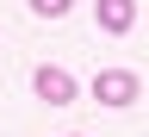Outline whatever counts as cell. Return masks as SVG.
Masks as SVG:
<instances>
[{
  "mask_svg": "<svg viewBox=\"0 0 149 137\" xmlns=\"http://www.w3.org/2000/svg\"><path fill=\"white\" fill-rule=\"evenodd\" d=\"M137 93H143V81L130 69H100V75H93V100H100V106H130Z\"/></svg>",
  "mask_w": 149,
  "mask_h": 137,
  "instance_id": "obj_1",
  "label": "cell"
},
{
  "mask_svg": "<svg viewBox=\"0 0 149 137\" xmlns=\"http://www.w3.org/2000/svg\"><path fill=\"white\" fill-rule=\"evenodd\" d=\"M31 87H37V100H44V106H68L74 93H81V87H74V75H68V69H56V63L37 69V75H31Z\"/></svg>",
  "mask_w": 149,
  "mask_h": 137,
  "instance_id": "obj_2",
  "label": "cell"
},
{
  "mask_svg": "<svg viewBox=\"0 0 149 137\" xmlns=\"http://www.w3.org/2000/svg\"><path fill=\"white\" fill-rule=\"evenodd\" d=\"M93 19H100V31H130L137 25V6H130V0H100V6H93Z\"/></svg>",
  "mask_w": 149,
  "mask_h": 137,
  "instance_id": "obj_3",
  "label": "cell"
},
{
  "mask_svg": "<svg viewBox=\"0 0 149 137\" xmlns=\"http://www.w3.org/2000/svg\"><path fill=\"white\" fill-rule=\"evenodd\" d=\"M31 13H37V19H62V13H68V0H37Z\"/></svg>",
  "mask_w": 149,
  "mask_h": 137,
  "instance_id": "obj_4",
  "label": "cell"
},
{
  "mask_svg": "<svg viewBox=\"0 0 149 137\" xmlns=\"http://www.w3.org/2000/svg\"><path fill=\"white\" fill-rule=\"evenodd\" d=\"M74 137H81V131H74Z\"/></svg>",
  "mask_w": 149,
  "mask_h": 137,
  "instance_id": "obj_5",
  "label": "cell"
}]
</instances>
